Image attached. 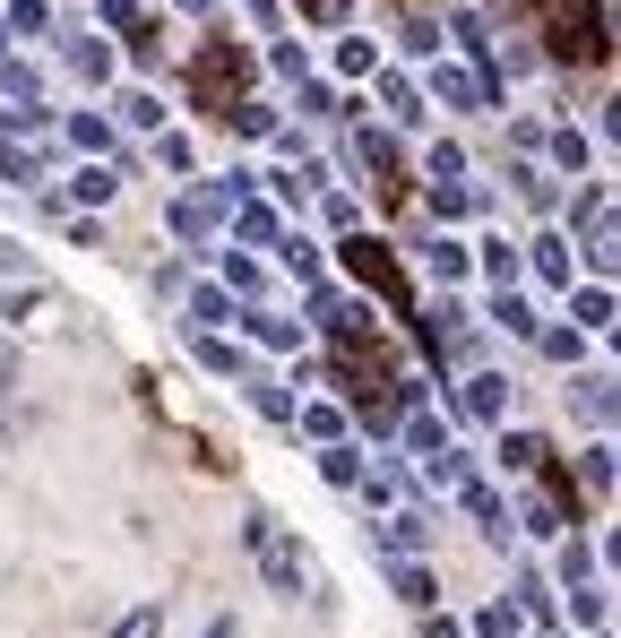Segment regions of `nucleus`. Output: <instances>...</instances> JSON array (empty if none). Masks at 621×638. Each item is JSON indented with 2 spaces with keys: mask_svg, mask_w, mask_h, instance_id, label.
I'll return each mask as SVG.
<instances>
[{
  "mask_svg": "<svg viewBox=\"0 0 621 638\" xmlns=\"http://www.w3.org/2000/svg\"><path fill=\"white\" fill-rule=\"evenodd\" d=\"M310 18H346V0H303Z\"/></svg>",
  "mask_w": 621,
  "mask_h": 638,
  "instance_id": "nucleus-1",
  "label": "nucleus"
},
{
  "mask_svg": "<svg viewBox=\"0 0 621 638\" xmlns=\"http://www.w3.org/2000/svg\"><path fill=\"white\" fill-rule=\"evenodd\" d=\"M121 638H155V613H139V621H130V630H121Z\"/></svg>",
  "mask_w": 621,
  "mask_h": 638,
  "instance_id": "nucleus-2",
  "label": "nucleus"
}]
</instances>
